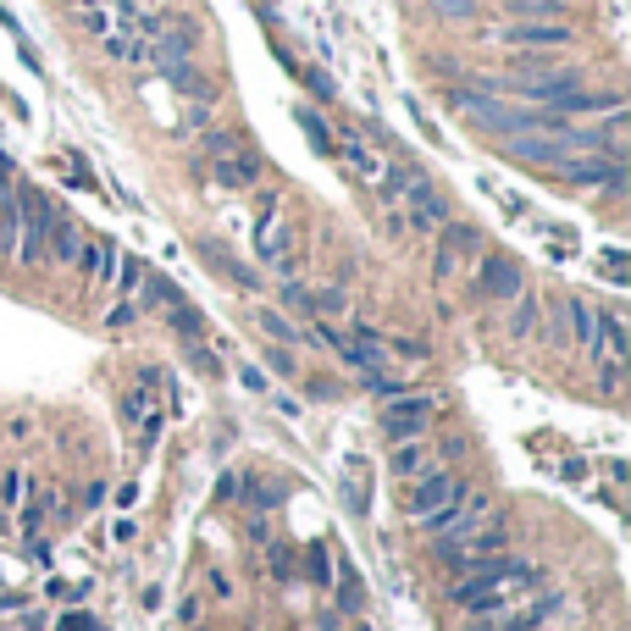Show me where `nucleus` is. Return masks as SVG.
Instances as JSON below:
<instances>
[{
  "label": "nucleus",
  "mask_w": 631,
  "mask_h": 631,
  "mask_svg": "<svg viewBox=\"0 0 631 631\" xmlns=\"http://www.w3.org/2000/svg\"><path fill=\"white\" fill-rule=\"evenodd\" d=\"M272 571L277 576H294V554H288L283 543H272Z\"/></svg>",
  "instance_id": "32"
},
{
  "label": "nucleus",
  "mask_w": 631,
  "mask_h": 631,
  "mask_svg": "<svg viewBox=\"0 0 631 631\" xmlns=\"http://www.w3.org/2000/svg\"><path fill=\"white\" fill-rule=\"evenodd\" d=\"M17 493H23V471H6V482H0V504H17Z\"/></svg>",
  "instance_id": "31"
},
{
  "label": "nucleus",
  "mask_w": 631,
  "mask_h": 631,
  "mask_svg": "<svg viewBox=\"0 0 631 631\" xmlns=\"http://www.w3.org/2000/svg\"><path fill=\"white\" fill-rule=\"evenodd\" d=\"M388 471L399 482H416V477H427L432 471V449L421 438H410V443H393V454H388Z\"/></svg>",
  "instance_id": "14"
},
{
  "label": "nucleus",
  "mask_w": 631,
  "mask_h": 631,
  "mask_svg": "<svg viewBox=\"0 0 631 631\" xmlns=\"http://www.w3.org/2000/svg\"><path fill=\"white\" fill-rule=\"evenodd\" d=\"M266 366H272L277 377H294V371H299V366H294V355H288V349H277V344L266 349Z\"/></svg>",
  "instance_id": "29"
},
{
  "label": "nucleus",
  "mask_w": 631,
  "mask_h": 631,
  "mask_svg": "<svg viewBox=\"0 0 631 631\" xmlns=\"http://www.w3.org/2000/svg\"><path fill=\"white\" fill-rule=\"evenodd\" d=\"M61 631H95V620H89V615H67V620H61Z\"/></svg>",
  "instance_id": "34"
},
{
  "label": "nucleus",
  "mask_w": 631,
  "mask_h": 631,
  "mask_svg": "<svg viewBox=\"0 0 631 631\" xmlns=\"http://www.w3.org/2000/svg\"><path fill=\"white\" fill-rule=\"evenodd\" d=\"M167 322H172V333L189 338V344H200L205 338V316L194 305H167Z\"/></svg>",
  "instance_id": "23"
},
{
  "label": "nucleus",
  "mask_w": 631,
  "mask_h": 631,
  "mask_svg": "<svg viewBox=\"0 0 631 631\" xmlns=\"http://www.w3.org/2000/svg\"><path fill=\"white\" fill-rule=\"evenodd\" d=\"M460 493H465V482L454 477V471H427V477H416L405 488V515L410 521H421V515H432L438 504L460 499Z\"/></svg>",
  "instance_id": "7"
},
{
  "label": "nucleus",
  "mask_w": 631,
  "mask_h": 631,
  "mask_svg": "<svg viewBox=\"0 0 631 631\" xmlns=\"http://www.w3.org/2000/svg\"><path fill=\"white\" fill-rule=\"evenodd\" d=\"M377 421H382V432H388L393 443H410V438H421V432H427L432 399H427V393H416V399H388Z\"/></svg>",
  "instance_id": "8"
},
{
  "label": "nucleus",
  "mask_w": 631,
  "mask_h": 631,
  "mask_svg": "<svg viewBox=\"0 0 631 631\" xmlns=\"http://www.w3.org/2000/svg\"><path fill=\"white\" fill-rule=\"evenodd\" d=\"M305 571H310V582H316V587L333 582V554H327V543H310L305 548Z\"/></svg>",
  "instance_id": "24"
},
{
  "label": "nucleus",
  "mask_w": 631,
  "mask_h": 631,
  "mask_svg": "<svg viewBox=\"0 0 631 631\" xmlns=\"http://www.w3.org/2000/svg\"><path fill=\"white\" fill-rule=\"evenodd\" d=\"M504 548H510L504 526H471V532H460V537H443L438 554H443L449 565H460V571H471V565L493 560V554H504Z\"/></svg>",
  "instance_id": "5"
},
{
  "label": "nucleus",
  "mask_w": 631,
  "mask_h": 631,
  "mask_svg": "<svg viewBox=\"0 0 631 631\" xmlns=\"http://www.w3.org/2000/svg\"><path fill=\"white\" fill-rule=\"evenodd\" d=\"M537 322H543V299L532 294V288H521V294L510 299V316H504V333L521 344V338H532L537 333Z\"/></svg>",
  "instance_id": "15"
},
{
  "label": "nucleus",
  "mask_w": 631,
  "mask_h": 631,
  "mask_svg": "<svg viewBox=\"0 0 631 631\" xmlns=\"http://www.w3.org/2000/svg\"><path fill=\"white\" fill-rule=\"evenodd\" d=\"M144 277H150V266H144V261H133V255L122 261V255H117V272H111V283H117V294H122V299H139Z\"/></svg>",
  "instance_id": "22"
},
{
  "label": "nucleus",
  "mask_w": 631,
  "mask_h": 631,
  "mask_svg": "<svg viewBox=\"0 0 631 631\" xmlns=\"http://www.w3.org/2000/svg\"><path fill=\"white\" fill-rule=\"evenodd\" d=\"M299 128H305V139L316 144L322 155H333V150H338V144H333V133H327V122L316 117V111H299Z\"/></svg>",
  "instance_id": "25"
},
{
  "label": "nucleus",
  "mask_w": 631,
  "mask_h": 631,
  "mask_svg": "<svg viewBox=\"0 0 631 631\" xmlns=\"http://www.w3.org/2000/svg\"><path fill=\"white\" fill-rule=\"evenodd\" d=\"M78 250H84V227L72 222V216H50V244H45V255H56L61 266H72L78 261Z\"/></svg>",
  "instance_id": "16"
},
{
  "label": "nucleus",
  "mask_w": 631,
  "mask_h": 631,
  "mask_svg": "<svg viewBox=\"0 0 631 631\" xmlns=\"http://www.w3.org/2000/svg\"><path fill=\"white\" fill-rule=\"evenodd\" d=\"M72 266H84L89 283L106 288L111 272H117V244H111V239H84V250H78V261H72Z\"/></svg>",
  "instance_id": "17"
},
{
  "label": "nucleus",
  "mask_w": 631,
  "mask_h": 631,
  "mask_svg": "<svg viewBox=\"0 0 631 631\" xmlns=\"http://www.w3.org/2000/svg\"><path fill=\"white\" fill-rule=\"evenodd\" d=\"M216 183H227V189H255V183H261V155L227 144V155L216 161Z\"/></svg>",
  "instance_id": "11"
},
{
  "label": "nucleus",
  "mask_w": 631,
  "mask_h": 631,
  "mask_svg": "<svg viewBox=\"0 0 631 631\" xmlns=\"http://www.w3.org/2000/svg\"><path fill=\"white\" fill-rule=\"evenodd\" d=\"M427 6H438V12H449V17H471L477 0H427Z\"/></svg>",
  "instance_id": "33"
},
{
  "label": "nucleus",
  "mask_w": 631,
  "mask_h": 631,
  "mask_svg": "<svg viewBox=\"0 0 631 631\" xmlns=\"http://www.w3.org/2000/svg\"><path fill=\"white\" fill-rule=\"evenodd\" d=\"M161 72H167V84L178 89V95H194L200 106H211V100H216V84L194 67V61H161Z\"/></svg>",
  "instance_id": "13"
},
{
  "label": "nucleus",
  "mask_w": 631,
  "mask_h": 631,
  "mask_svg": "<svg viewBox=\"0 0 631 631\" xmlns=\"http://www.w3.org/2000/svg\"><path fill=\"white\" fill-rule=\"evenodd\" d=\"M499 39L510 50H565V45H576V28L571 23H510V28H499Z\"/></svg>",
  "instance_id": "9"
},
{
  "label": "nucleus",
  "mask_w": 631,
  "mask_h": 631,
  "mask_svg": "<svg viewBox=\"0 0 631 631\" xmlns=\"http://www.w3.org/2000/svg\"><path fill=\"white\" fill-rule=\"evenodd\" d=\"M355 631H371V626H355Z\"/></svg>",
  "instance_id": "37"
},
{
  "label": "nucleus",
  "mask_w": 631,
  "mask_h": 631,
  "mask_svg": "<svg viewBox=\"0 0 631 631\" xmlns=\"http://www.w3.org/2000/svg\"><path fill=\"white\" fill-rule=\"evenodd\" d=\"M84 28H89V34H100V39H106V34H111V12L89 6V12H84Z\"/></svg>",
  "instance_id": "30"
},
{
  "label": "nucleus",
  "mask_w": 631,
  "mask_h": 631,
  "mask_svg": "<svg viewBox=\"0 0 631 631\" xmlns=\"http://www.w3.org/2000/svg\"><path fill=\"white\" fill-rule=\"evenodd\" d=\"M50 216H56V205L45 200L39 189H17V261L23 266H45V244H50Z\"/></svg>",
  "instance_id": "1"
},
{
  "label": "nucleus",
  "mask_w": 631,
  "mask_h": 631,
  "mask_svg": "<svg viewBox=\"0 0 631 631\" xmlns=\"http://www.w3.org/2000/svg\"><path fill=\"white\" fill-rule=\"evenodd\" d=\"M255 250H261V261L272 266L277 277H288V283H294V277H299L294 233H288L283 222H272V200H261V216H255Z\"/></svg>",
  "instance_id": "3"
},
{
  "label": "nucleus",
  "mask_w": 631,
  "mask_h": 631,
  "mask_svg": "<svg viewBox=\"0 0 631 631\" xmlns=\"http://www.w3.org/2000/svg\"><path fill=\"white\" fill-rule=\"evenodd\" d=\"M255 322H261V333L266 338H277V344H294V327H288V316H277V310H261V316H255Z\"/></svg>",
  "instance_id": "26"
},
{
  "label": "nucleus",
  "mask_w": 631,
  "mask_h": 631,
  "mask_svg": "<svg viewBox=\"0 0 631 631\" xmlns=\"http://www.w3.org/2000/svg\"><path fill=\"white\" fill-rule=\"evenodd\" d=\"M432 239H438V250H432V277H438V283L460 277L465 261H477V255H482V233L471 222H454V216L432 233Z\"/></svg>",
  "instance_id": "2"
},
{
  "label": "nucleus",
  "mask_w": 631,
  "mask_h": 631,
  "mask_svg": "<svg viewBox=\"0 0 631 631\" xmlns=\"http://www.w3.org/2000/svg\"><path fill=\"white\" fill-rule=\"evenodd\" d=\"M133 316H139V305H133V299H117V305L106 310V327H133Z\"/></svg>",
  "instance_id": "28"
},
{
  "label": "nucleus",
  "mask_w": 631,
  "mask_h": 631,
  "mask_svg": "<svg viewBox=\"0 0 631 631\" xmlns=\"http://www.w3.org/2000/svg\"><path fill=\"white\" fill-rule=\"evenodd\" d=\"M482 515H488V493L465 488L460 499H449V504H438L432 515H421V526H427L432 537H460V532H471V526H482Z\"/></svg>",
  "instance_id": "6"
},
{
  "label": "nucleus",
  "mask_w": 631,
  "mask_h": 631,
  "mask_svg": "<svg viewBox=\"0 0 631 631\" xmlns=\"http://www.w3.org/2000/svg\"><path fill=\"white\" fill-rule=\"evenodd\" d=\"M526 288V272H521V261L515 255H477V283H471V294L477 299H499V305H510L515 294Z\"/></svg>",
  "instance_id": "4"
},
{
  "label": "nucleus",
  "mask_w": 631,
  "mask_h": 631,
  "mask_svg": "<svg viewBox=\"0 0 631 631\" xmlns=\"http://www.w3.org/2000/svg\"><path fill=\"white\" fill-rule=\"evenodd\" d=\"M360 598H366V593H360V576H355V571H344V593H338V609H349V615H355Z\"/></svg>",
  "instance_id": "27"
},
{
  "label": "nucleus",
  "mask_w": 631,
  "mask_h": 631,
  "mask_svg": "<svg viewBox=\"0 0 631 631\" xmlns=\"http://www.w3.org/2000/svg\"><path fill=\"white\" fill-rule=\"evenodd\" d=\"M200 261L211 266V272L222 277V283L244 288V294H261V277H255V272H250V266H244V261H233V255L222 250V244H211V239H205V244H200Z\"/></svg>",
  "instance_id": "12"
},
{
  "label": "nucleus",
  "mask_w": 631,
  "mask_h": 631,
  "mask_svg": "<svg viewBox=\"0 0 631 631\" xmlns=\"http://www.w3.org/2000/svg\"><path fill=\"white\" fill-rule=\"evenodd\" d=\"M587 360H593V371H598V388H604V393H620V382H626V355L587 349Z\"/></svg>",
  "instance_id": "20"
},
{
  "label": "nucleus",
  "mask_w": 631,
  "mask_h": 631,
  "mask_svg": "<svg viewBox=\"0 0 631 631\" xmlns=\"http://www.w3.org/2000/svg\"><path fill=\"white\" fill-rule=\"evenodd\" d=\"M322 631H338V609H322V620H316Z\"/></svg>",
  "instance_id": "36"
},
{
  "label": "nucleus",
  "mask_w": 631,
  "mask_h": 631,
  "mask_svg": "<svg viewBox=\"0 0 631 631\" xmlns=\"http://www.w3.org/2000/svg\"><path fill=\"white\" fill-rule=\"evenodd\" d=\"M0 189H12V161H6V150H0Z\"/></svg>",
  "instance_id": "35"
},
{
  "label": "nucleus",
  "mask_w": 631,
  "mask_h": 631,
  "mask_svg": "<svg viewBox=\"0 0 631 631\" xmlns=\"http://www.w3.org/2000/svg\"><path fill=\"white\" fill-rule=\"evenodd\" d=\"M565 316H571V338L582 349H593V333H598V310L582 305V299H565Z\"/></svg>",
  "instance_id": "21"
},
{
  "label": "nucleus",
  "mask_w": 631,
  "mask_h": 631,
  "mask_svg": "<svg viewBox=\"0 0 631 631\" xmlns=\"http://www.w3.org/2000/svg\"><path fill=\"white\" fill-rule=\"evenodd\" d=\"M571 89H582V72H571V67H548V72H537V78H515V95L537 100L543 111H554Z\"/></svg>",
  "instance_id": "10"
},
{
  "label": "nucleus",
  "mask_w": 631,
  "mask_h": 631,
  "mask_svg": "<svg viewBox=\"0 0 631 631\" xmlns=\"http://www.w3.org/2000/svg\"><path fill=\"white\" fill-rule=\"evenodd\" d=\"M338 155L349 161V172H355V178H366V183L382 178V161H377V155H371L360 139H344V144H338Z\"/></svg>",
  "instance_id": "19"
},
{
  "label": "nucleus",
  "mask_w": 631,
  "mask_h": 631,
  "mask_svg": "<svg viewBox=\"0 0 631 631\" xmlns=\"http://www.w3.org/2000/svg\"><path fill=\"white\" fill-rule=\"evenodd\" d=\"M504 6L515 12V23H565L571 12L565 0H504Z\"/></svg>",
  "instance_id": "18"
}]
</instances>
